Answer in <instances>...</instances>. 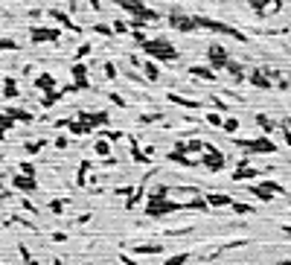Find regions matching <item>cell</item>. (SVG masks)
Returning a JSON list of instances; mask_svg holds the SVG:
<instances>
[{
    "label": "cell",
    "mask_w": 291,
    "mask_h": 265,
    "mask_svg": "<svg viewBox=\"0 0 291 265\" xmlns=\"http://www.w3.org/2000/svg\"><path fill=\"white\" fill-rule=\"evenodd\" d=\"M190 73H192V76H201V79H210V82H213V70H210V67H192Z\"/></svg>",
    "instance_id": "obj_13"
},
{
    "label": "cell",
    "mask_w": 291,
    "mask_h": 265,
    "mask_svg": "<svg viewBox=\"0 0 291 265\" xmlns=\"http://www.w3.org/2000/svg\"><path fill=\"white\" fill-rule=\"evenodd\" d=\"M58 29H32V41H55Z\"/></svg>",
    "instance_id": "obj_5"
},
{
    "label": "cell",
    "mask_w": 291,
    "mask_h": 265,
    "mask_svg": "<svg viewBox=\"0 0 291 265\" xmlns=\"http://www.w3.org/2000/svg\"><path fill=\"white\" fill-rule=\"evenodd\" d=\"M146 53H152V55H157V58H160V62H172L175 55V47L169 44V41H146Z\"/></svg>",
    "instance_id": "obj_1"
},
{
    "label": "cell",
    "mask_w": 291,
    "mask_h": 265,
    "mask_svg": "<svg viewBox=\"0 0 291 265\" xmlns=\"http://www.w3.org/2000/svg\"><path fill=\"white\" fill-rule=\"evenodd\" d=\"M18 93V88H15V82L12 79H6V96H15Z\"/></svg>",
    "instance_id": "obj_18"
},
{
    "label": "cell",
    "mask_w": 291,
    "mask_h": 265,
    "mask_svg": "<svg viewBox=\"0 0 291 265\" xmlns=\"http://www.w3.org/2000/svg\"><path fill=\"white\" fill-rule=\"evenodd\" d=\"M251 192H254L259 201H271V192L265 190V187H256V184H254V187H251Z\"/></svg>",
    "instance_id": "obj_11"
},
{
    "label": "cell",
    "mask_w": 291,
    "mask_h": 265,
    "mask_svg": "<svg viewBox=\"0 0 291 265\" xmlns=\"http://www.w3.org/2000/svg\"><path fill=\"white\" fill-rule=\"evenodd\" d=\"M245 178H259V172H256V169H247V166L242 164L236 172H233V181H245Z\"/></svg>",
    "instance_id": "obj_6"
},
{
    "label": "cell",
    "mask_w": 291,
    "mask_h": 265,
    "mask_svg": "<svg viewBox=\"0 0 291 265\" xmlns=\"http://www.w3.org/2000/svg\"><path fill=\"white\" fill-rule=\"evenodd\" d=\"M73 76H76V88H85V64H76Z\"/></svg>",
    "instance_id": "obj_10"
},
{
    "label": "cell",
    "mask_w": 291,
    "mask_h": 265,
    "mask_svg": "<svg viewBox=\"0 0 291 265\" xmlns=\"http://www.w3.org/2000/svg\"><path fill=\"white\" fill-rule=\"evenodd\" d=\"M242 146L251 149V152H265V155H274V152H277V146H274L271 140H265V137L254 140V143H242Z\"/></svg>",
    "instance_id": "obj_3"
},
{
    "label": "cell",
    "mask_w": 291,
    "mask_h": 265,
    "mask_svg": "<svg viewBox=\"0 0 291 265\" xmlns=\"http://www.w3.org/2000/svg\"><path fill=\"white\" fill-rule=\"evenodd\" d=\"M224 128H227V131H236V128H239V119H224Z\"/></svg>",
    "instance_id": "obj_19"
},
{
    "label": "cell",
    "mask_w": 291,
    "mask_h": 265,
    "mask_svg": "<svg viewBox=\"0 0 291 265\" xmlns=\"http://www.w3.org/2000/svg\"><path fill=\"white\" fill-rule=\"evenodd\" d=\"M256 123H259V126H262L265 131H271V123H268V119H265V117H256Z\"/></svg>",
    "instance_id": "obj_20"
},
{
    "label": "cell",
    "mask_w": 291,
    "mask_h": 265,
    "mask_svg": "<svg viewBox=\"0 0 291 265\" xmlns=\"http://www.w3.org/2000/svg\"><path fill=\"white\" fill-rule=\"evenodd\" d=\"M143 67H146V76H149V79H157V67L152 62H143Z\"/></svg>",
    "instance_id": "obj_15"
},
{
    "label": "cell",
    "mask_w": 291,
    "mask_h": 265,
    "mask_svg": "<svg viewBox=\"0 0 291 265\" xmlns=\"http://www.w3.org/2000/svg\"><path fill=\"white\" fill-rule=\"evenodd\" d=\"M207 201L213 204V207H227V204H233V198H227V195H218V192H213V195H207Z\"/></svg>",
    "instance_id": "obj_7"
},
{
    "label": "cell",
    "mask_w": 291,
    "mask_h": 265,
    "mask_svg": "<svg viewBox=\"0 0 291 265\" xmlns=\"http://www.w3.org/2000/svg\"><path fill=\"white\" fill-rule=\"evenodd\" d=\"M186 262V254H178V256H172V259H166L163 265H183Z\"/></svg>",
    "instance_id": "obj_16"
},
{
    "label": "cell",
    "mask_w": 291,
    "mask_h": 265,
    "mask_svg": "<svg viewBox=\"0 0 291 265\" xmlns=\"http://www.w3.org/2000/svg\"><path fill=\"white\" fill-rule=\"evenodd\" d=\"M96 155H99V157L108 155V143H105V140H102V143H96Z\"/></svg>",
    "instance_id": "obj_17"
},
{
    "label": "cell",
    "mask_w": 291,
    "mask_h": 265,
    "mask_svg": "<svg viewBox=\"0 0 291 265\" xmlns=\"http://www.w3.org/2000/svg\"><path fill=\"white\" fill-rule=\"evenodd\" d=\"M15 187H18V190H27V192H32L35 190V181H32V178H24V175H20V178H15Z\"/></svg>",
    "instance_id": "obj_9"
},
{
    "label": "cell",
    "mask_w": 291,
    "mask_h": 265,
    "mask_svg": "<svg viewBox=\"0 0 291 265\" xmlns=\"http://www.w3.org/2000/svg\"><path fill=\"white\" fill-rule=\"evenodd\" d=\"M105 73H108L111 79H114V76H117V67H114V64H105Z\"/></svg>",
    "instance_id": "obj_21"
},
{
    "label": "cell",
    "mask_w": 291,
    "mask_h": 265,
    "mask_svg": "<svg viewBox=\"0 0 291 265\" xmlns=\"http://www.w3.org/2000/svg\"><path fill=\"white\" fill-rule=\"evenodd\" d=\"M204 164H207L213 172H218V169L224 166V157H221V152H218V149H207V155H204Z\"/></svg>",
    "instance_id": "obj_4"
},
{
    "label": "cell",
    "mask_w": 291,
    "mask_h": 265,
    "mask_svg": "<svg viewBox=\"0 0 291 265\" xmlns=\"http://www.w3.org/2000/svg\"><path fill=\"white\" fill-rule=\"evenodd\" d=\"M251 82H254L256 88H262V91H265V88H271V82H268L262 73H251Z\"/></svg>",
    "instance_id": "obj_12"
},
{
    "label": "cell",
    "mask_w": 291,
    "mask_h": 265,
    "mask_svg": "<svg viewBox=\"0 0 291 265\" xmlns=\"http://www.w3.org/2000/svg\"><path fill=\"white\" fill-rule=\"evenodd\" d=\"M169 99H172V102H178V105H186V108H198V102L183 99V96H175V93H169Z\"/></svg>",
    "instance_id": "obj_14"
},
{
    "label": "cell",
    "mask_w": 291,
    "mask_h": 265,
    "mask_svg": "<svg viewBox=\"0 0 291 265\" xmlns=\"http://www.w3.org/2000/svg\"><path fill=\"white\" fill-rule=\"evenodd\" d=\"M0 50H15V41H0Z\"/></svg>",
    "instance_id": "obj_22"
},
{
    "label": "cell",
    "mask_w": 291,
    "mask_h": 265,
    "mask_svg": "<svg viewBox=\"0 0 291 265\" xmlns=\"http://www.w3.org/2000/svg\"><path fill=\"white\" fill-rule=\"evenodd\" d=\"M35 85L41 88V91H53V88H55V79L50 73H44V76H38V79H35Z\"/></svg>",
    "instance_id": "obj_8"
},
{
    "label": "cell",
    "mask_w": 291,
    "mask_h": 265,
    "mask_svg": "<svg viewBox=\"0 0 291 265\" xmlns=\"http://www.w3.org/2000/svg\"><path fill=\"white\" fill-rule=\"evenodd\" d=\"M207 58H210V64H213V67H227V64H230V62H227V53H224V50H221L218 44L210 47Z\"/></svg>",
    "instance_id": "obj_2"
},
{
    "label": "cell",
    "mask_w": 291,
    "mask_h": 265,
    "mask_svg": "<svg viewBox=\"0 0 291 265\" xmlns=\"http://www.w3.org/2000/svg\"><path fill=\"white\" fill-rule=\"evenodd\" d=\"M288 128H291V119H288Z\"/></svg>",
    "instance_id": "obj_23"
},
{
    "label": "cell",
    "mask_w": 291,
    "mask_h": 265,
    "mask_svg": "<svg viewBox=\"0 0 291 265\" xmlns=\"http://www.w3.org/2000/svg\"><path fill=\"white\" fill-rule=\"evenodd\" d=\"M29 265H35V262H29Z\"/></svg>",
    "instance_id": "obj_24"
}]
</instances>
